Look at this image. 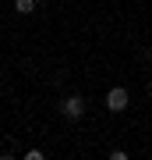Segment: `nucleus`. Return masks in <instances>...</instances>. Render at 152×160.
<instances>
[{
	"label": "nucleus",
	"mask_w": 152,
	"mask_h": 160,
	"mask_svg": "<svg viewBox=\"0 0 152 160\" xmlns=\"http://www.w3.org/2000/svg\"><path fill=\"white\" fill-rule=\"evenodd\" d=\"M127 103H131V96H127V89H124V86H117V89H110V92H106V110H113V114L127 110Z\"/></svg>",
	"instance_id": "1"
},
{
	"label": "nucleus",
	"mask_w": 152,
	"mask_h": 160,
	"mask_svg": "<svg viewBox=\"0 0 152 160\" xmlns=\"http://www.w3.org/2000/svg\"><path fill=\"white\" fill-rule=\"evenodd\" d=\"M60 114L67 118V121H78V118H85V100L81 96H67L60 103Z\"/></svg>",
	"instance_id": "2"
},
{
	"label": "nucleus",
	"mask_w": 152,
	"mask_h": 160,
	"mask_svg": "<svg viewBox=\"0 0 152 160\" xmlns=\"http://www.w3.org/2000/svg\"><path fill=\"white\" fill-rule=\"evenodd\" d=\"M35 4H39V0H14L18 14H32V11H35Z\"/></svg>",
	"instance_id": "3"
},
{
	"label": "nucleus",
	"mask_w": 152,
	"mask_h": 160,
	"mask_svg": "<svg viewBox=\"0 0 152 160\" xmlns=\"http://www.w3.org/2000/svg\"><path fill=\"white\" fill-rule=\"evenodd\" d=\"M39 4H50V0H39Z\"/></svg>",
	"instance_id": "4"
}]
</instances>
